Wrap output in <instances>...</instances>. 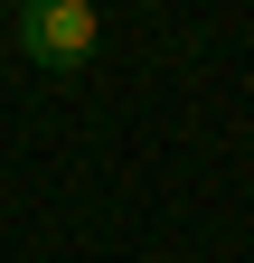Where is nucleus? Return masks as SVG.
Wrapping results in <instances>:
<instances>
[{
	"label": "nucleus",
	"instance_id": "1",
	"mask_svg": "<svg viewBox=\"0 0 254 263\" xmlns=\"http://www.w3.org/2000/svg\"><path fill=\"white\" fill-rule=\"evenodd\" d=\"M94 38H104V19H94V0H28L19 10V57H38V66H85Z\"/></svg>",
	"mask_w": 254,
	"mask_h": 263
}]
</instances>
